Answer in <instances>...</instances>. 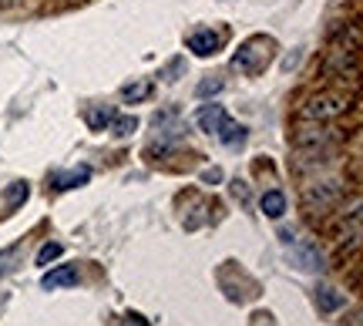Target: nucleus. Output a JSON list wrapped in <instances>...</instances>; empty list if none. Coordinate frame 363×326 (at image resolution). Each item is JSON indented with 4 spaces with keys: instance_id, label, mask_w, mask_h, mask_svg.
<instances>
[{
    "instance_id": "f257e3e1",
    "label": "nucleus",
    "mask_w": 363,
    "mask_h": 326,
    "mask_svg": "<svg viewBox=\"0 0 363 326\" xmlns=\"http://www.w3.org/2000/svg\"><path fill=\"white\" fill-rule=\"evenodd\" d=\"M272 38H249L239 51L233 54V67L235 71H242V74H259L262 67L269 64L272 57Z\"/></svg>"
},
{
    "instance_id": "f03ea898",
    "label": "nucleus",
    "mask_w": 363,
    "mask_h": 326,
    "mask_svg": "<svg viewBox=\"0 0 363 326\" xmlns=\"http://www.w3.org/2000/svg\"><path fill=\"white\" fill-rule=\"evenodd\" d=\"M347 108H350V98H347V94L323 91V94H313V98L303 101L299 118H306V121H330V118H340Z\"/></svg>"
},
{
    "instance_id": "7ed1b4c3",
    "label": "nucleus",
    "mask_w": 363,
    "mask_h": 326,
    "mask_svg": "<svg viewBox=\"0 0 363 326\" xmlns=\"http://www.w3.org/2000/svg\"><path fill=\"white\" fill-rule=\"evenodd\" d=\"M340 198H343V185L340 182H316L306 185L303 206H306V212H330L333 206H340Z\"/></svg>"
},
{
    "instance_id": "20e7f679",
    "label": "nucleus",
    "mask_w": 363,
    "mask_h": 326,
    "mask_svg": "<svg viewBox=\"0 0 363 326\" xmlns=\"http://www.w3.org/2000/svg\"><path fill=\"white\" fill-rule=\"evenodd\" d=\"M326 67L337 74V78H357L360 71V54H357V40L353 44H337L330 57H326Z\"/></svg>"
},
{
    "instance_id": "39448f33",
    "label": "nucleus",
    "mask_w": 363,
    "mask_h": 326,
    "mask_svg": "<svg viewBox=\"0 0 363 326\" xmlns=\"http://www.w3.org/2000/svg\"><path fill=\"white\" fill-rule=\"evenodd\" d=\"M293 262H296V269H303V273H320L323 269V252H320V246L313 242V239H299V242H293Z\"/></svg>"
},
{
    "instance_id": "423d86ee",
    "label": "nucleus",
    "mask_w": 363,
    "mask_h": 326,
    "mask_svg": "<svg viewBox=\"0 0 363 326\" xmlns=\"http://www.w3.org/2000/svg\"><path fill=\"white\" fill-rule=\"evenodd\" d=\"M296 148H320V145H330L333 142V135H330V128H323V121H313L310 128H299L296 131Z\"/></svg>"
},
{
    "instance_id": "0eeeda50",
    "label": "nucleus",
    "mask_w": 363,
    "mask_h": 326,
    "mask_svg": "<svg viewBox=\"0 0 363 326\" xmlns=\"http://www.w3.org/2000/svg\"><path fill=\"white\" fill-rule=\"evenodd\" d=\"M219 47H222V34H216V30H195V34H189V51L199 54V57H208Z\"/></svg>"
},
{
    "instance_id": "6e6552de",
    "label": "nucleus",
    "mask_w": 363,
    "mask_h": 326,
    "mask_svg": "<svg viewBox=\"0 0 363 326\" xmlns=\"http://www.w3.org/2000/svg\"><path fill=\"white\" fill-rule=\"evenodd\" d=\"M88 179H91V169H88V165L71 169V172H51V189H57V192H67V189L88 185Z\"/></svg>"
},
{
    "instance_id": "1a4fd4ad",
    "label": "nucleus",
    "mask_w": 363,
    "mask_h": 326,
    "mask_svg": "<svg viewBox=\"0 0 363 326\" xmlns=\"http://www.w3.org/2000/svg\"><path fill=\"white\" fill-rule=\"evenodd\" d=\"M74 283H78V266H57V269L40 276L44 289H61V286H74Z\"/></svg>"
},
{
    "instance_id": "9d476101",
    "label": "nucleus",
    "mask_w": 363,
    "mask_h": 326,
    "mask_svg": "<svg viewBox=\"0 0 363 326\" xmlns=\"http://www.w3.org/2000/svg\"><path fill=\"white\" fill-rule=\"evenodd\" d=\"M225 108L222 105H206V108H199V115H195V121H199V128L208 131V135H216V131L225 125Z\"/></svg>"
},
{
    "instance_id": "9b49d317",
    "label": "nucleus",
    "mask_w": 363,
    "mask_h": 326,
    "mask_svg": "<svg viewBox=\"0 0 363 326\" xmlns=\"http://www.w3.org/2000/svg\"><path fill=\"white\" fill-rule=\"evenodd\" d=\"M259 209H262V215H269V219H283V212H286V196L279 192V189H269V192L259 198Z\"/></svg>"
},
{
    "instance_id": "f8f14e48",
    "label": "nucleus",
    "mask_w": 363,
    "mask_h": 326,
    "mask_svg": "<svg viewBox=\"0 0 363 326\" xmlns=\"http://www.w3.org/2000/svg\"><path fill=\"white\" fill-rule=\"evenodd\" d=\"M316 306H320V313H333L340 306H347V296L337 293V289H330V286H320L316 289Z\"/></svg>"
},
{
    "instance_id": "ddd939ff",
    "label": "nucleus",
    "mask_w": 363,
    "mask_h": 326,
    "mask_svg": "<svg viewBox=\"0 0 363 326\" xmlns=\"http://www.w3.org/2000/svg\"><path fill=\"white\" fill-rule=\"evenodd\" d=\"M216 138H219L222 145H229V148H239V145L246 142V128H242V125H235L233 118H225V125L216 131Z\"/></svg>"
},
{
    "instance_id": "4468645a",
    "label": "nucleus",
    "mask_w": 363,
    "mask_h": 326,
    "mask_svg": "<svg viewBox=\"0 0 363 326\" xmlns=\"http://www.w3.org/2000/svg\"><path fill=\"white\" fill-rule=\"evenodd\" d=\"M115 121V108H104V105H98V108H91L88 111V125H91V131H104L108 125Z\"/></svg>"
},
{
    "instance_id": "2eb2a0df",
    "label": "nucleus",
    "mask_w": 363,
    "mask_h": 326,
    "mask_svg": "<svg viewBox=\"0 0 363 326\" xmlns=\"http://www.w3.org/2000/svg\"><path fill=\"white\" fill-rule=\"evenodd\" d=\"M148 94H152V81H135V84H125V88H121V98L131 101V105H135V101H145Z\"/></svg>"
},
{
    "instance_id": "dca6fc26",
    "label": "nucleus",
    "mask_w": 363,
    "mask_h": 326,
    "mask_svg": "<svg viewBox=\"0 0 363 326\" xmlns=\"http://www.w3.org/2000/svg\"><path fill=\"white\" fill-rule=\"evenodd\" d=\"M30 196V189H27V182H11L7 189H4V202L11 206V209H17L24 198Z\"/></svg>"
},
{
    "instance_id": "f3484780",
    "label": "nucleus",
    "mask_w": 363,
    "mask_h": 326,
    "mask_svg": "<svg viewBox=\"0 0 363 326\" xmlns=\"http://www.w3.org/2000/svg\"><path fill=\"white\" fill-rule=\"evenodd\" d=\"M135 128H138V118H118V115H115V121L108 125V131H115L118 138H128Z\"/></svg>"
},
{
    "instance_id": "a211bd4d",
    "label": "nucleus",
    "mask_w": 363,
    "mask_h": 326,
    "mask_svg": "<svg viewBox=\"0 0 363 326\" xmlns=\"http://www.w3.org/2000/svg\"><path fill=\"white\" fill-rule=\"evenodd\" d=\"M65 252V246L61 242H48V246H40V252H38V266H48V262H54L57 256Z\"/></svg>"
},
{
    "instance_id": "6ab92c4d",
    "label": "nucleus",
    "mask_w": 363,
    "mask_h": 326,
    "mask_svg": "<svg viewBox=\"0 0 363 326\" xmlns=\"http://www.w3.org/2000/svg\"><path fill=\"white\" fill-rule=\"evenodd\" d=\"M222 84H225L222 78H206L202 84H199V88H195V94H199V98H208V94H219V91H222Z\"/></svg>"
},
{
    "instance_id": "aec40b11",
    "label": "nucleus",
    "mask_w": 363,
    "mask_h": 326,
    "mask_svg": "<svg viewBox=\"0 0 363 326\" xmlns=\"http://www.w3.org/2000/svg\"><path fill=\"white\" fill-rule=\"evenodd\" d=\"M17 252H21V246H11V249H4V252H0V276L13 269L11 262H13V256H17Z\"/></svg>"
},
{
    "instance_id": "412c9836",
    "label": "nucleus",
    "mask_w": 363,
    "mask_h": 326,
    "mask_svg": "<svg viewBox=\"0 0 363 326\" xmlns=\"http://www.w3.org/2000/svg\"><path fill=\"white\" fill-rule=\"evenodd\" d=\"M121 326H148V320H145V316H138V313H128L125 320H121Z\"/></svg>"
},
{
    "instance_id": "4be33fe9",
    "label": "nucleus",
    "mask_w": 363,
    "mask_h": 326,
    "mask_svg": "<svg viewBox=\"0 0 363 326\" xmlns=\"http://www.w3.org/2000/svg\"><path fill=\"white\" fill-rule=\"evenodd\" d=\"M202 182H222V172L219 169H206L202 172Z\"/></svg>"
},
{
    "instance_id": "5701e85b",
    "label": "nucleus",
    "mask_w": 363,
    "mask_h": 326,
    "mask_svg": "<svg viewBox=\"0 0 363 326\" xmlns=\"http://www.w3.org/2000/svg\"><path fill=\"white\" fill-rule=\"evenodd\" d=\"M4 4H21V0H4Z\"/></svg>"
}]
</instances>
